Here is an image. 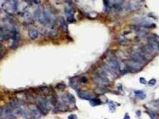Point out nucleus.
<instances>
[{
	"mask_svg": "<svg viewBox=\"0 0 159 119\" xmlns=\"http://www.w3.org/2000/svg\"><path fill=\"white\" fill-rule=\"evenodd\" d=\"M90 103L92 106H96V105H98L101 104V101L99 100L98 99L94 98L92 100H90Z\"/></svg>",
	"mask_w": 159,
	"mask_h": 119,
	"instance_id": "obj_9",
	"label": "nucleus"
},
{
	"mask_svg": "<svg viewBox=\"0 0 159 119\" xmlns=\"http://www.w3.org/2000/svg\"><path fill=\"white\" fill-rule=\"evenodd\" d=\"M57 87L58 89H60V90H62V89H64L65 88V85L63 83H60L59 85H57Z\"/></svg>",
	"mask_w": 159,
	"mask_h": 119,
	"instance_id": "obj_12",
	"label": "nucleus"
},
{
	"mask_svg": "<svg viewBox=\"0 0 159 119\" xmlns=\"http://www.w3.org/2000/svg\"><path fill=\"white\" fill-rule=\"evenodd\" d=\"M1 7L6 12L13 13L17 9V2L16 0H2Z\"/></svg>",
	"mask_w": 159,
	"mask_h": 119,
	"instance_id": "obj_2",
	"label": "nucleus"
},
{
	"mask_svg": "<svg viewBox=\"0 0 159 119\" xmlns=\"http://www.w3.org/2000/svg\"><path fill=\"white\" fill-rule=\"evenodd\" d=\"M28 35L29 37L32 40H34L38 37L39 32L35 28H31L28 31Z\"/></svg>",
	"mask_w": 159,
	"mask_h": 119,
	"instance_id": "obj_7",
	"label": "nucleus"
},
{
	"mask_svg": "<svg viewBox=\"0 0 159 119\" xmlns=\"http://www.w3.org/2000/svg\"><path fill=\"white\" fill-rule=\"evenodd\" d=\"M76 115L74 114H72L70 115L68 117V119H76Z\"/></svg>",
	"mask_w": 159,
	"mask_h": 119,
	"instance_id": "obj_14",
	"label": "nucleus"
},
{
	"mask_svg": "<svg viewBox=\"0 0 159 119\" xmlns=\"http://www.w3.org/2000/svg\"><path fill=\"white\" fill-rule=\"evenodd\" d=\"M127 65L128 66V68L130 70H133L135 72L140 70L142 68V64L139 63L135 62V61L131 60L127 62Z\"/></svg>",
	"mask_w": 159,
	"mask_h": 119,
	"instance_id": "obj_4",
	"label": "nucleus"
},
{
	"mask_svg": "<svg viewBox=\"0 0 159 119\" xmlns=\"http://www.w3.org/2000/svg\"><path fill=\"white\" fill-rule=\"evenodd\" d=\"M24 105L17 101L8 104L1 108V117L4 119H14L21 114Z\"/></svg>",
	"mask_w": 159,
	"mask_h": 119,
	"instance_id": "obj_1",
	"label": "nucleus"
},
{
	"mask_svg": "<svg viewBox=\"0 0 159 119\" xmlns=\"http://www.w3.org/2000/svg\"><path fill=\"white\" fill-rule=\"evenodd\" d=\"M140 82L141 83L144 84V85H145V84L147 83V80H145V79L144 78V77H140Z\"/></svg>",
	"mask_w": 159,
	"mask_h": 119,
	"instance_id": "obj_13",
	"label": "nucleus"
},
{
	"mask_svg": "<svg viewBox=\"0 0 159 119\" xmlns=\"http://www.w3.org/2000/svg\"><path fill=\"white\" fill-rule=\"evenodd\" d=\"M131 58L133 60L142 64V65L145 63L147 60V59L145 58L144 56L142 55V53L137 52H133V53L131 54Z\"/></svg>",
	"mask_w": 159,
	"mask_h": 119,
	"instance_id": "obj_3",
	"label": "nucleus"
},
{
	"mask_svg": "<svg viewBox=\"0 0 159 119\" xmlns=\"http://www.w3.org/2000/svg\"><path fill=\"white\" fill-rule=\"evenodd\" d=\"M35 4H39L41 2V0H33Z\"/></svg>",
	"mask_w": 159,
	"mask_h": 119,
	"instance_id": "obj_15",
	"label": "nucleus"
},
{
	"mask_svg": "<svg viewBox=\"0 0 159 119\" xmlns=\"http://www.w3.org/2000/svg\"><path fill=\"white\" fill-rule=\"evenodd\" d=\"M123 119H130L129 115L127 113H126V114L125 115V117H124Z\"/></svg>",
	"mask_w": 159,
	"mask_h": 119,
	"instance_id": "obj_16",
	"label": "nucleus"
},
{
	"mask_svg": "<svg viewBox=\"0 0 159 119\" xmlns=\"http://www.w3.org/2000/svg\"><path fill=\"white\" fill-rule=\"evenodd\" d=\"M36 16H37L38 20L39 22L43 24H45L48 23V20L46 17L45 13V11L44 10L39 9L38 10L37 13H36Z\"/></svg>",
	"mask_w": 159,
	"mask_h": 119,
	"instance_id": "obj_5",
	"label": "nucleus"
},
{
	"mask_svg": "<svg viewBox=\"0 0 159 119\" xmlns=\"http://www.w3.org/2000/svg\"><path fill=\"white\" fill-rule=\"evenodd\" d=\"M65 13L66 15H67V17L69 16H73V11L70 8H67L65 9Z\"/></svg>",
	"mask_w": 159,
	"mask_h": 119,
	"instance_id": "obj_10",
	"label": "nucleus"
},
{
	"mask_svg": "<svg viewBox=\"0 0 159 119\" xmlns=\"http://www.w3.org/2000/svg\"><path fill=\"white\" fill-rule=\"evenodd\" d=\"M58 21H59L60 26L62 28V29L63 30L64 32H67V25L66 24V22L64 20V19L62 17H60L58 19Z\"/></svg>",
	"mask_w": 159,
	"mask_h": 119,
	"instance_id": "obj_8",
	"label": "nucleus"
},
{
	"mask_svg": "<svg viewBox=\"0 0 159 119\" xmlns=\"http://www.w3.org/2000/svg\"><path fill=\"white\" fill-rule=\"evenodd\" d=\"M155 83H156V80L155 79H151L148 82V85L150 86H154Z\"/></svg>",
	"mask_w": 159,
	"mask_h": 119,
	"instance_id": "obj_11",
	"label": "nucleus"
},
{
	"mask_svg": "<svg viewBox=\"0 0 159 119\" xmlns=\"http://www.w3.org/2000/svg\"><path fill=\"white\" fill-rule=\"evenodd\" d=\"M78 95L81 98L84 99V100H91L92 99L95 98V97L93 94L87 91H80L78 92Z\"/></svg>",
	"mask_w": 159,
	"mask_h": 119,
	"instance_id": "obj_6",
	"label": "nucleus"
}]
</instances>
